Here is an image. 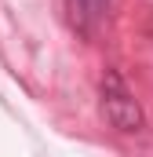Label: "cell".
Instances as JSON below:
<instances>
[{"label": "cell", "instance_id": "2", "mask_svg": "<svg viewBox=\"0 0 153 157\" xmlns=\"http://www.w3.org/2000/svg\"><path fill=\"white\" fill-rule=\"evenodd\" d=\"M106 7H110V0H69V22L84 37H91L99 29V22L106 18Z\"/></svg>", "mask_w": 153, "mask_h": 157}, {"label": "cell", "instance_id": "1", "mask_svg": "<svg viewBox=\"0 0 153 157\" xmlns=\"http://www.w3.org/2000/svg\"><path fill=\"white\" fill-rule=\"evenodd\" d=\"M102 113L117 132H139L142 128V106L135 102V95L128 91V84L117 70H106V77H102Z\"/></svg>", "mask_w": 153, "mask_h": 157}]
</instances>
